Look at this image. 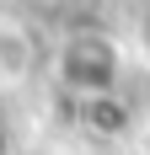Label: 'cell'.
<instances>
[{
  "mask_svg": "<svg viewBox=\"0 0 150 155\" xmlns=\"http://www.w3.org/2000/svg\"><path fill=\"white\" fill-rule=\"evenodd\" d=\"M27 64H32V48H27V38H22L16 27H0V86L22 80V75H27Z\"/></svg>",
  "mask_w": 150,
  "mask_h": 155,
  "instance_id": "cell-2",
  "label": "cell"
},
{
  "mask_svg": "<svg viewBox=\"0 0 150 155\" xmlns=\"http://www.w3.org/2000/svg\"><path fill=\"white\" fill-rule=\"evenodd\" d=\"M80 123L102 128V134H118V128H129V112H123L113 96H86V102H80Z\"/></svg>",
  "mask_w": 150,
  "mask_h": 155,
  "instance_id": "cell-3",
  "label": "cell"
},
{
  "mask_svg": "<svg viewBox=\"0 0 150 155\" xmlns=\"http://www.w3.org/2000/svg\"><path fill=\"white\" fill-rule=\"evenodd\" d=\"M59 75L80 91V102L86 96H113V86H118V48L107 38H97V32H80V38L64 43Z\"/></svg>",
  "mask_w": 150,
  "mask_h": 155,
  "instance_id": "cell-1",
  "label": "cell"
}]
</instances>
